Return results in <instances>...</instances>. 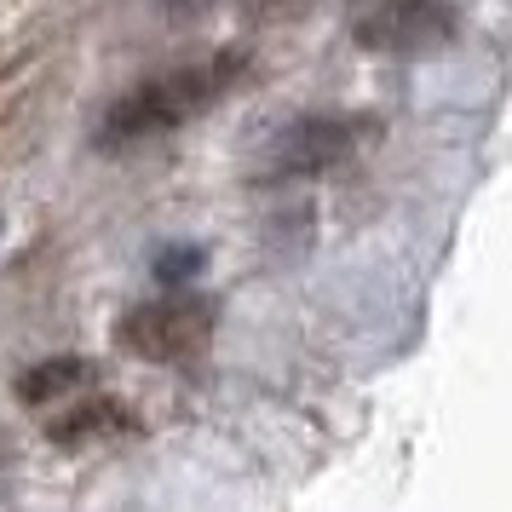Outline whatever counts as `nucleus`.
Returning a JSON list of instances; mask_svg holds the SVG:
<instances>
[{"instance_id": "obj_1", "label": "nucleus", "mask_w": 512, "mask_h": 512, "mask_svg": "<svg viewBox=\"0 0 512 512\" xmlns=\"http://www.w3.org/2000/svg\"><path fill=\"white\" fill-rule=\"evenodd\" d=\"M236 75H242V52H219L208 64H179V70H167V75H150V81H139L133 93H121L104 110L93 144L104 156H121V150H133L144 139H162L179 121L213 110L236 87Z\"/></svg>"}, {"instance_id": "obj_2", "label": "nucleus", "mask_w": 512, "mask_h": 512, "mask_svg": "<svg viewBox=\"0 0 512 512\" xmlns=\"http://www.w3.org/2000/svg\"><path fill=\"white\" fill-rule=\"evenodd\" d=\"M213 340V305L196 294H167V300L133 305L116 323V346L144 357V363H162V369H185L196 363Z\"/></svg>"}, {"instance_id": "obj_3", "label": "nucleus", "mask_w": 512, "mask_h": 512, "mask_svg": "<svg viewBox=\"0 0 512 512\" xmlns=\"http://www.w3.org/2000/svg\"><path fill=\"white\" fill-rule=\"evenodd\" d=\"M357 144V121L351 116H300L277 127L259 144L254 179L259 185H300V179H323L328 167H340Z\"/></svg>"}, {"instance_id": "obj_4", "label": "nucleus", "mask_w": 512, "mask_h": 512, "mask_svg": "<svg viewBox=\"0 0 512 512\" xmlns=\"http://www.w3.org/2000/svg\"><path fill=\"white\" fill-rule=\"evenodd\" d=\"M461 12L449 0H380L374 12L357 18V47L386 52V58H420L455 41Z\"/></svg>"}, {"instance_id": "obj_5", "label": "nucleus", "mask_w": 512, "mask_h": 512, "mask_svg": "<svg viewBox=\"0 0 512 512\" xmlns=\"http://www.w3.org/2000/svg\"><path fill=\"white\" fill-rule=\"evenodd\" d=\"M93 380V363L87 357H47V363H35V369L18 380V397H24L29 409H47L52 397L75 392V386H87Z\"/></svg>"}, {"instance_id": "obj_6", "label": "nucleus", "mask_w": 512, "mask_h": 512, "mask_svg": "<svg viewBox=\"0 0 512 512\" xmlns=\"http://www.w3.org/2000/svg\"><path fill=\"white\" fill-rule=\"evenodd\" d=\"M116 426H127L121 403H75L70 415H58L47 432L58 443H81V438H98V432H116Z\"/></svg>"}, {"instance_id": "obj_7", "label": "nucleus", "mask_w": 512, "mask_h": 512, "mask_svg": "<svg viewBox=\"0 0 512 512\" xmlns=\"http://www.w3.org/2000/svg\"><path fill=\"white\" fill-rule=\"evenodd\" d=\"M150 271H156V282H162V288H190V282L208 271V248L173 242V248H162V254H156V265H150Z\"/></svg>"}, {"instance_id": "obj_8", "label": "nucleus", "mask_w": 512, "mask_h": 512, "mask_svg": "<svg viewBox=\"0 0 512 512\" xmlns=\"http://www.w3.org/2000/svg\"><path fill=\"white\" fill-rule=\"evenodd\" d=\"M208 6H219V0H162V12H167V18H202Z\"/></svg>"}, {"instance_id": "obj_9", "label": "nucleus", "mask_w": 512, "mask_h": 512, "mask_svg": "<svg viewBox=\"0 0 512 512\" xmlns=\"http://www.w3.org/2000/svg\"><path fill=\"white\" fill-rule=\"evenodd\" d=\"M0 231H6V225H0Z\"/></svg>"}]
</instances>
